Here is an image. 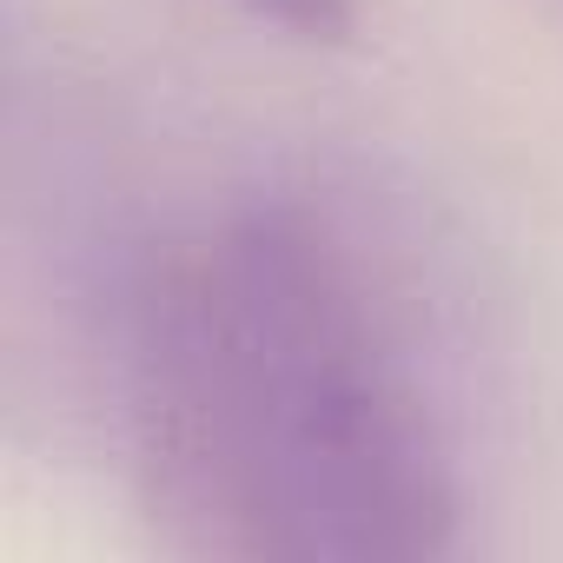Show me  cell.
I'll return each instance as SVG.
<instances>
[{"instance_id": "obj_2", "label": "cell", "mask_w": 563, "mask_h": 563, "mask_svg": "<svg viewBox=\"0 0 563 563\" xmlns=\"http://www.w3.org/2000/svg\"><path fill=\"white\" fill-rule=\"evenodd\" d=\"M239 8L299 47H352L365 34V0H239Z\"/></svg>"}, {"instance_id": "obj_3", "label": "cell", "mask_w": 563, "mask_h": 563, "mask_svg": "<svg viewBox=\"0 0 563 563\" xmlns=\"http://www.w3.org/2000/svg\"><path fill=\"white\" fill-rule=\"evenodd\" d=\"M550 14H556V21H563V0H550Z\"/></svg>"}, {"instance_id": "obj_1", "label": "cell", "mask_w": 563, "mask_h": 563, "mask_svg": "<svg viewBox=\"0 0 563 563\" xmlns=\"http://www.w3.org/2000/svg\"><path fill=\"white\" fill-rule=\"evenodd\" d=\"M398 199L265 179L107 292L133 484L192 556L431 563L464 543V332Z\"/></svg>"}]
</instances>
